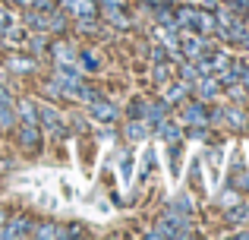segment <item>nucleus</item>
<instances>
[{
    "instance_id": "obj_8",
    "label": "nucleus",
    "mask_w": 249,
    "mask_h": 240,
    "mask_svg": "<svg viewBox=\"0 0 249 240\" xmlns=\"http://www.w3.org/2000/svg\"><path fill=\"white\" fill-rule=\"evenodd\" d=\"M148 129H152V127H148L145 120H133V123H126V127H123V133H126V139L136 142V139H145Z\"/></svg>"
},
{
    "instance_id": "obj_18",
    "label": "nucleus",
    "mask_w": 249,
    "mask_h": 240,
    "mask_svg": "<svg viewBox=\"0 0 249 240\" xmlns=\"http://www.w3.org/2000/svg\"><path fill=\"white\" fill-rule=\"evenodd\" d=\"M32 67H35L32 60H22V57H10V70H16V73H29Z\"/></svg>"
},
{
    "instance_id": "obj_25",
    "label": "nucleus",
    "mask_w": 249,
    "mask_h": 240,
    "mask_svg": "<svg viewBox=\"0 0 249 240\" xmlns=\"http://www.w3.org/2000/svg\"><path fill=\"white\" fill-rule=\"evenodd\" d=\"M231 6H233V10H240V13H246L249 10V0H231Z\"/></svg>"
},
{
    "instance_id": "obj_6",
    "label": "nucleus",
    "mask_w": 249,
    "mask_h": 240,
    "mask_svg": "<svg viewBox=\"0 0 249 240\" xmlns=\"http://www.w3.org/2000/svg\"><path fill=\"white\" fill-rule=\"evenodd\" d=\"M183 123H208L205 105H202L199 98H196V101H189V105L183 108Z\"/></svg>"
},
{
    "instance_id": "obj_5",
    "label": "nucleus",
    "mask_w": 249,
    "mask_h": 240,
    "mask_svg": "<svg viewBox=\"0 0 249 240\" xmlns=\"http://www.w3.org/2000/svg\"><path fill=\"white\" fill-rule=\"evenodd\" d=\"M91 117H95L98 123H110V120H117V108L110 105V101L95 98L91 101Z\"/></svg>"
},
{
    "instance_id": "obj_14",
    "label": "nucleus",
    "mask_w": 249,
    "mask_h": 240,
    "mask_svg": "<svg viewBox=\"0 0 249 240\" xmlns=\"http://www.w3.org/2000/svg\"><path fill=\"white\" fill-rule=\"evenodd\" d=\"M158 129H161V136H164L167 142H180V127H177V123H170V120H161L158 123Z\"/></svg>"
},
{
    "instance_id": "obj_4",
    "label": "nucleus",
    "mask_w": 249,
    "mask_h": 240,
    "mask_svg": "<svg viewBox=\"0 0 249 240\" xmlns=\"http://www.w3.org/2000/svg\"><path fill=\"white\" fill-rule=\"evenodd\" d=\"M180 48L186 51V57H189V60H196V57H202V54H205L208 41H205L202 35H183V38H180Z\"/></svg>"
},
{
    "instance_id": "obj_15",
    "label": "nucleus",
    "mask_w": 249,
    "mask_h": 240,
    "mask_svg": "<svg viewBox=\"0 0 249 240\" xmlns=\"http://www.w3.org/2000/svg\"><path fill=\"white\" fill-rule=\"evenodd\" d=\"M246 218H249V205H243V203L231 205V212H227V222L231 224H240V222H246Z\"/></svg>"
},
{
    "instance_id": "obj_29",
    "label": "nucleus",
    "mask_w": 249,
    "mask_h": 240,
    "mask_svg": "<svg viewBox=\"0 0 249 240\" xmlns=\"http://www.w3.org/2000/svg\"><path fill=\"white\" fill-rule=\"evenodd\" d=\"M3 224H6V215H3V212H0V228H3Z\"/></svg>"
},
{
    "instance_id": "obj_1",
    "label": "nucleus",
    "mask_w": 249,
    "mask_h": 240,
    "mask_svg": "<svg viewBox=\"0 0 249 240\" xmlns=\"http://www.w3.org/2000/svg\"><path fill=\"white\" fill-rule=\"evenodd\" d=\"M63 6H67V13L76 16L79 22H95V19H98L95 0H63Z\"/></svg>"
},
{
    "instance_id": "obj_17",
    "label": "nucleus",
    "mask_w": 249,
    "mask_h": 240,
    "mask_svg": "<svg viewBox=\"0 0 249 240\" xmlns=\"http://www.w3.org/2000/svg\"><path fill=\"white\" fill-rule=\"evenodd\" d=\"M221 117H224V120H231L233 127H246V117H243L240 111H233V108H227V111H221Z\"/></svg>"
},
{
    "instance_id": "obj_22",
    "label": "nucleus",
    "mask_w": 249,
    "mask_h": 240,
    "mask_svg": "<svg viewBox=\"0 0 249 240\" xmlns=\"http://www.w3.org/2000/svg\"><path fill=\"white\" fill-rule=\"evenodd\" d=\"M129 114H133V117H145V101H133Z\"/></svg>"
},
{
    "instance_id": "obj_19",
    "label": "nucleus",
    "mask_w": 249,
    "mask_h": 240,
    "mask_svg": "<svg viewBox=\"0 0 249 240\" xmlns=\"http://www.w3.org/2000/svg\"><path fill=\"white\" fill-rule=\"evenodd\" d=\"M231 67H233V73H237V79L249 89V63H231Z\"/></svg>"
},
{
    "instance_id": "obj_2",
    "label": "nucleus",
    "mask_w": 249,
    "mask_h": 240,
    "mask_svg": "<svg viewBox=\"0 0 249 240\" xmlns=\"http://www.w3.org/2000/svg\"><path fill=\"white\" fill-rule=\"evenodd\" d=\"M38 127H44L51 136H63V133H67V127H63V117H60V114H57L51 105L38 108Z\"/></svg>"
},
{
    "instance_id": "obj_21",
    "label": "nucleus",
    "mask_w": 249,
    "mask_h": 240,
    "mask_svg": "<svg viewBox=\"0 0 249 240\" xmlns=\"http://www.w3.org/2000/svg\"><path fill=\"white\" fill-rule=\"evenodd\" d=\"M54 224H41V228H35V231H32V234H35V237H54Z\"/></svg>"
},
{
    "instance_id": "obj_3",
    "label": "nucleus",
    "mask_w": 249,
    "mask_h": 240,
    "mask_svg": "<svg viewBox=\"0 0 249 240\" xmlns=\"http://www.w3.org/2000/svg\"><path fill=\"white\" fill-rule=\"evenodd\" d=\"M0 234H3L6 240H16V237L32 234V218H29V215H16V218H10V222L0 228Z\"/></svg>"
},
{
    "instance_id": "obj_13",
    "label": "nucleus",
    "mask_w": 249,
    "mask_h": 240,
    "mask_svg": "<svg viewBox=\"0 0 249 240\" xmlns=\"http://www.w3.org/2000/svg\"><path fill=\"white\" fill-rule=\"evenodd\" d=\"M186 92H189V82L183 79V82H177V86H170L167 92H164V101H167V105H174V101H180Z\"/></svg>"
},
{
    "instance_id": "obj_10",
    "label": "nucleus",
    "mask_w": 249,
    "mask_h": 240,
    "mask_svg": "<svg viewBox=\"0 0 249 240\" xmlns=\"http://www.w3.org/2000/svg\"><path fill=\"white\" fill-rule=\"evenodd\" d=\"M19 142H22L25 148H35L38 146V123H25L22 133H19Z\"/></svg>"
},
{
    "instance_id": "obj_23",
    "label": "nucleus",
    "mask_w": 249,
    "mask_h": 240,
    "mask_svg": "<svg viewBox=\"0 0 249 240\" xmlns=\"http://www.w3.org/2000/svg\"><path fill=\"white\" fill-rule=\"evenodd\" d=\"M32 3H35L41 13H51V10H54V0H32Z\"/></svg>"
},
{
    "instance_id": "obj_16",
    "label": "nucleus",
    "mask_w": 249,
    "mask_h": 240,
    "mask_svg": "<svg viewBox=\"0 0 249 240\" xmlns=\"http://www.w3.org/2000/svg\"><path fill=\"white\" fill-rule=\"evenodd\" d=\"M170 76H174V67L164 63V60H158V67H155V79H158V82H167Z\"/></svg>"
},
{
    "instance_id": "obj_20",
    "label": "nucleus",
    "mask_w": 249,
    "mask_h": 240,
    "mask_svg": "<svg viewBox=\"0 0 249 240\" xmlns=\"http://www.w3.org/2000/svg\"><path fill=\"white\" fill-rule=\"evenodd\" d=\"M120 174H123V180H129V174H133V155H123V161H120Z\"/></svg>"
},
{
    "instance_id": "obj_28",
    "label": "nucleus",
    "mask_w": 249,
    "mask_h": 240,
    "mask_svg": "<svg viewBox=\"0 0 249 240\" xmlns=\"http://www.w3.org/2000/svg\"><path fill=\"white\" fill-rule=\"evenodd\" d=\"M104 6H123V0H101Z\"/></svg>"
},
{
    "instance_id": "obj_11",
    "label": "nucleus",
    "mask_w": 249,
    "mask_h": 240,
    "mask_svg": "<svg viewBox=\"0 0 249 240\" xmlns=\"http://www.w3.org/2000/svg\"><path fill=\"white\" fill-rule=\"evenodd\" d=\"M54 60L57 63H70V67H76V54H73V48L70 44H54Z\"/></svg>"
},
{
    "instance_id": "obj_26",
    "label": "nucleus",
    "mask_w": 249,
    "mask_h": 240,
    "mask_svg": "<svg viewBox=\"0 0 249 240\" xmlns=\"http://www.w3.org/2000/svg\"><path fill=\"white\" fill-rule=\"evenodd\" d=\"M221 205H237V196H233V193H224V196H221Z\"/></svg>"
},
{
    "instance_id": "obj_27",
    "label": "nucleus",
    "mask_w": 249,
    "mask_h": 240,
    "mask_svg": "<svg viewBox=\"0 0 249 240\" xmlns=\"http://www.w3.org/2000/svg\"><path fill=\"white\" fill-rule=\"evenodd\" d=\"M231 95H233V98H237V101H243V89H240V86H233V82H231Z\"/></svg>"
},
{
    "instance_id": "obj_9",
    "label": "nucleus",
    "mask_w": 249,
    "mask_h": 240,
    "mask_svg": "<svg viewBox=\"0 0 249 240\" xmlns=\"http://www.w3.org/2000/svg\"><path fill=\"white\" fill-rule=\"evenodd\" d=\"M104 19H110L117 29H126L129 25V16L123 13V6H104Z\"/></svg>"
},
{
    "instance_id": "obj_12",
    "label": "nucleus",
    "mask_w": 249,
    "mask_h": 240,
    "mask_svg": "<svg viewBox=\"0 0 249 240\" xmlns=\"http://www.w3.org/2000/svg\"><path fill=\"white\" fill-rule=\"evenodd\" d=\"M16 111H19V117H22L25 123H38V108L35 105H32V101H19V105H16Z\"/></svg>"
},
{
    "instance_id": "obj_7",
    "label": "nucleus",
    "mask_w": 249,
    "mask_h": 240,
    "mask_svg": "<svg viewBox=\"0 0 249 240\" xmlns=\"http://www.w3.org/2000/svg\"><path fill=\"white\" fill-rule=\"evenodd\" d=\"M221 89L218 79H212V76H199V82H196V98H214Z\"/></svg>"
},
{
    "instance_id": "obj_24",
    "label": "nucleus",
    "mask_w": 249,
    "mask_h": 240,
    "mask_svg": "<svg viewBox=\"0 0 249 240\" xmlns=\"http://www.w3.org/2000/svg\"><path fill=\"white\" fill-rule=\"evenodd\" d=\"M82 67H85V70H95V67H98V60H95L91 54H82Z\"/></svg>"
}]
</instances>
